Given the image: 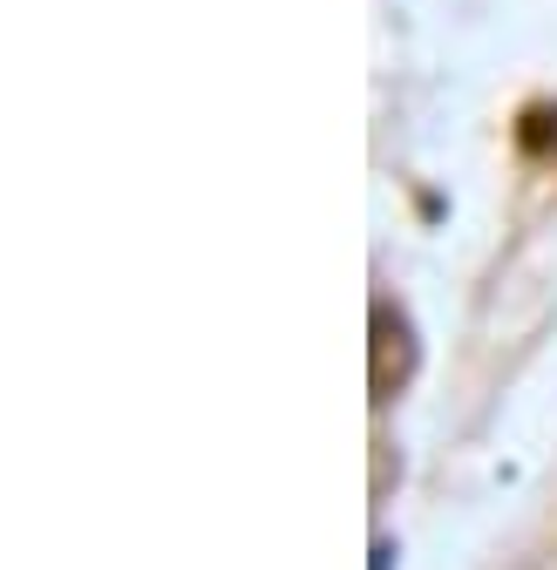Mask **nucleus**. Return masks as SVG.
<instances>
[{
    "label": "nucleus",
    "instance_id": "2",
    "mask_svg": "<svg viewBox=\"0 0 557 570\" xmlns=\"http://www.w3.org/2000/svg\"><path fill=\"white\" fill-rule=\"evenodd\" d=\"M537 150H557V109H530V129H524Z\"/></svg>",
    "mask_w": 557,
    "mask_h": 570
},
{
    "label": "nucleus",
    "instance_id": "1",
    "mask_svg": "<svg viewBox=\"0 0 557 570\" xmlns=\"http://www.w3.org/2000/svg\"><path fill=\"white\" fill-rule=\"evenodd\" d=\"M414 361H422V353H414V326L381 299V306H374V401H394V394L408 387Z\"/></svg>",
    "mask_w": 557,
    "mask_h": 570
}]
</instances>
